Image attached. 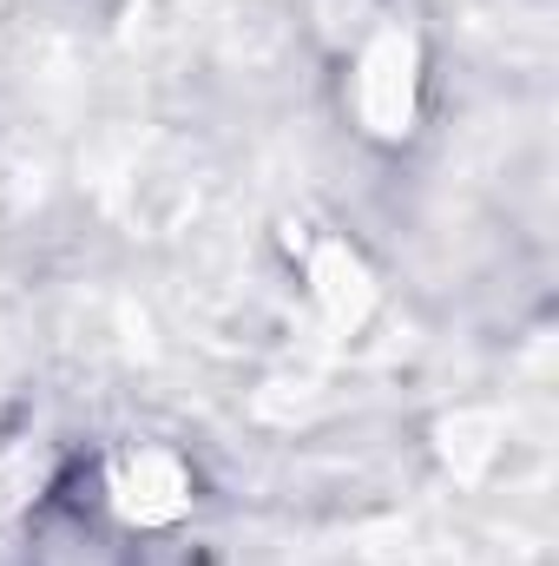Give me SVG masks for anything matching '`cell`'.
Masks as SVG:
<instances>
[{"mask_svg":"<svg viewBox=\"0 0 559 566\" xmlns=\"http://www.w3.org/2000/svg\"><path fill=\"white\" fill-rule=\"evenodd\" d=\"M211 494L171 441L80 448L27 514L20 566H211Z\"/></svg>","mask_w":559,"mask_h":566,"instance_id":"cell-1","label":"cell"}]
</instances>
